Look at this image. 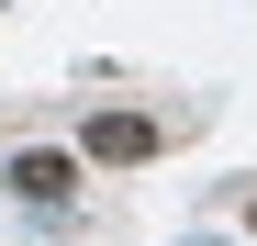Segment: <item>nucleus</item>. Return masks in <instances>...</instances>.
I'll return each mask as SVG.
<instances>
[{"mask_svg":"<svg viewBox=\"0 0 257 246\" xmlns=\"http://www.w3.org/2000/svg\"><path fill=\"white\" fill-rule=\"evenodd\" d=\"M157 146H168V135H157L146 112H90V157H101V168H146Z\"/></svg>","mask_w":257,"mask_h":246,"instance_id":"f03ea898","label":"nucleus"},{"mask_svg":"<svg viewBox=\"0 0 257 246\" xmlns=\"http://www.w3.org/2000/svg\"><path fill=\"white\" fill-rule=\"evenodd\" d=\"M179 246H224V235H179Z\"/></svg>","mask_w":257,"mask_h":246,"instance_id":"7ed1b4c3","label":"nucleus"},{"mask_svg":"<svg viewBox=\"0 0 257 246\" xmlns=\"http://www.w3.org/2000/svg\"><path fill=\"white\" fill-rule=\"evenodd\" d=\"M0 190H12V201H34V213H56V201H78V168H67L56 146H23L12 168H0Z\"/></svg>","mask_w":257,"mask_h":246,"instance_id":"f257e3e1","label":"nucleus"}]
</instances>
